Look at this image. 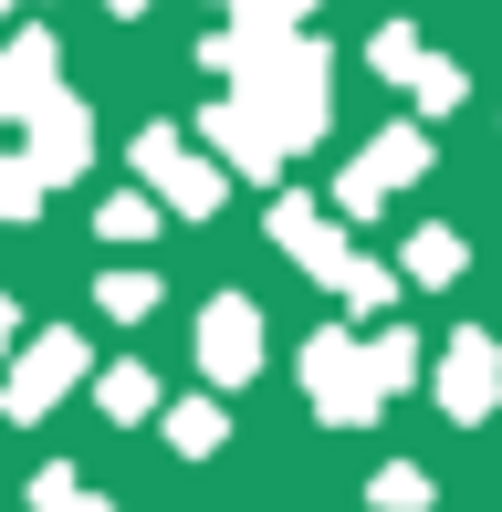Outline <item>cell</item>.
<instances>
[{"label":"cell","mask_w":502,"mask_h":512,"mask_svg":"<svg viewBox=\"0 0 502 512\" xmlns=\"http://www.w3.org/2000/svg\"><path fill=\"white\" fill-rule=\"evenodd\" d=\"M241 11H304V0H241Z\"/></svg>","instance_id":"1"}]
</instances>
